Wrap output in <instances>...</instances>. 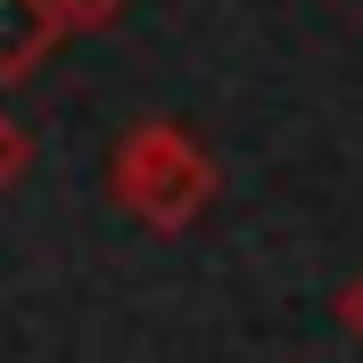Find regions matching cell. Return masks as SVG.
Segmentation results:
<instances>
[{
  "instance_id": "obj_1",
  "label": "cell",
  "mask_w": 363,
  "mask_h": 363,
  "mask_svg": "<svg viewBox=\"0 0 363 363\" xmlns=\"http://www.w3.org/2000/svg\"><path fill=\"white\" fill-rule=\"evenodd\" d=\"M215 190H223V174L206 157V140L190 124H174V116H140L133 133L108 149V199L140 231H157V240H182L215 206Z\"/></svg>"
},
{
  "instance_id": "obj_2",
  "label": "cell",
  "mask_w": 363,
  "mask_h": 363,
  "mask_svg": "<svg viewBox=\"0 0 363 363\" xmlns=\"http://www.w3.org/2000/svg\"><path fill=\"white\" fill-rule=\"evenodd\" d=\"M58 42H67L58 0H0V91H9V83H33Z\"/></svg>"
},
{
  "instance_id": "obj_3",
  "label": "cell",
  "mask_w": 363,
  "mask_h": 363,
  "mask_svg": "<svg viewBox=\"0 0 363 363\" xmlns=\"http://www.w3.org/2000/svg\"><path fill=\"white\" fill-rule=\"evenodd\" d=\"M25 174H33V133H25L17 116L0 108V190H17Z\"/></svg>"
},
{
  "instance_id": "obj_4",
  "label": "cell",
  "mask_w": 363,
  "mask_h": 363,
  "mask_svg": "<svg viewBox=\"0 0 363 363\" xmlns=\"http://www.w3.org/2000/svg\"><path fill=\"white\" fill-rule=\"evenodd\" d=\"M133 0H58V17H67V33H91V25H108V17H124Z\"/></svg>"
},
{
  "instance_id": "obj_5",
  "label": "cell",
  "mask_w": 363,
  "mask_h": 363,
  "mask_svg": "<svg viewBox=\"0 0 363 363\" xmlns=\"http://www.w3.org/2000/svg\"><path fill=\"white\" fill-rule=\"evenodd\" d=\"M339 330H347V339L363 347V272H355V281L339 289Z\"/></svg>"
}]
</instances>
